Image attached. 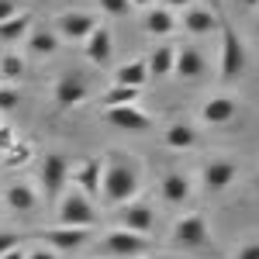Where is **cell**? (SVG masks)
<instances>
[{
    "mask_svg": "<svg viewBox=\"0 0 259 259\" xmlns=\"http://www.w3.org/2000/svg\"><path fill=\"white\" fill-rule=\"evenodd\" d=\"M142 190V169L135 156L128 152H111L104 156V180H100V197L107 207H124L139 197Z\"/></svg>",
    "mask_w": 259,
    "mask_h": 259,
    "instance_id": "1",
    "label": "cell"
},
{
    "mask_svg": "<svg viewBox=\"0 0 259 259\" xmlns=\"http://www.w3.org/2000/svg\"><path fill=\"white\" fill-rule=\"evenodd\" d=\"M218 28H221V52H218V76L221 80H239L249 66V49L242 35L235 31V24L228 18H218Z\"/></svg>",
    "mask_w": 259,
    "mask_h": 259,
    "instance_id": "2",
    "label": "cell"
},
{
    "mask_svg": "<svg viewBox=\"0 0 259 259\" xmlns=\"http://www.w3.org/2000/svg\"><path fill=\"white\" fill-rule=\"evenodd\" d=\"M56 214H59V225H66V228H90V232H94V225H97V207H94V200L87 197V194H80L76 187H69L59 197Z\"/></svg>",
    "mask_w": 259,
    "mask_h": 259,
    "instance_id": "3",
    "label": "cell"
},
{
    "mask_svg": "<svg viewBox=\"0 0 259 259\" xmlns=\"http://www.w3.org/2000/svg\"><path fill=\"white\" fill-rule=\"evenodd\" d=\"M69 159L62 152H49L41 159V190H45V200H59L66 194V183H69Z\"/></svg>",
    "mask_w": 259,
    "mask_h": 259,
    "instance_id": "4",
    "label": "cell"
},
{
    "mask_svg": "<svg viewBox=\"0 0 259 259\" xmlns=\"http://www.w3.org/2000/svg\"><path fill=\"white\" fill-rule=\"evenodd\" d=\"M173 242L183 249H207L211 245V228L204 214H180L173 225Z\"/></svg>",
    "mask_w": 259,
    "mask_h": 259,
    "instance_id": "5",
    "label": "cell"
},
{
    "mask_svg": "<svg viewBox=\"0 0 259 259\" xmlns=\"http://www.w3.org/2000/svg\"><path fill=\"white\" fill-rule=\"evenodd\" d=\"M104 121L118 132H128V135H145L152 132V114H145L139 104H124V107H107L104 111Z\"/></svg>",
    "mask_w": 259,
    "mask_h": 259,
    "instance_id": "6",
    "label": "cell"
},
{
    "mask_svg": "<svg viewBox=\"0 0 259 259\" xmlns=\"http://www.w3.org/2000/svg\"><path fill=\"white\" fill-rule=\"evenodd\" d=\"M100 249H104L107 256H118V259H139V256L149 252V242L142 239V235L124 232V228H111V232H104Z\"/></svg>",
    "mask_w": 259,
    "mask_h": 259,
    "instance_id": "7",
    "label": "cell"
},
{
    "mask_svg": "<svg viewBox=\"0 0 259 259\" xmlns=\"http://www.w3.org/2000/svg\"><path fill=\"white\" fill-rule=\"evenodd\" d=\"M87 94H90V87H87V80H83L76 69H66L59 80H56V87H52V100H56L59 111L80 107L83 100H87Z\"/></svg>",
    "mask_w": 259,
    "mask_h": 259,
    "instance_id": "8",
    "label": "cell"
},
{
    "mask_svg": "<svg viewBox=\"0 0 259 259\" xmlns=\"http://www.w3.org/2000/svg\"><path fill=\"white\" fill-rule=\"evenodd\" d=\"M35 239L45 242L52 252H76L83 242L90 239V228H66V225H52V228L35 232Z\"/></svg>",
    "mask_w": 259,
    "mask_h": 259,
    "instance_id": "9",
    "label": "cell"
},
{
    "mask_svg": "<svg viewBox=\"0 0 259 259\" xmlns=\"http://www.w3.org/2000/svg\"><path fill=\"white\" fill-rule=\"evenodd\" d=\"M94 28H97V18L90 11H62L56 18V35L66 41H87Z\"/></svg>",
    "mask_w": 259,
    "mask_h": 259,
    "instance_id": "10",
    "label": "cell"
},
{
    "mask_svg": "<svg viewBox=\"0 0 259 259\" xmlns=\"http://www.w3.org/2000/svg\"><path fill=\"white\" fill-rule=\"evenodd\" d=\"M118 214V228L124 232H132V235H149L152 232V225H156V214H152V207L149 204H142V200H132V204H124V207H114Z\"/></svg>",
    "mask_w": 259,
    "mask_h": 259,
    "instance_id": "11",
    "label": "cell"
},
{
    "mask_svg": "<svg viewBox=\"0 0 259 259\" xmlns=\"http://www.w3.org/2000/svg\"><path fill=\"white\" fill-rule=\"evenodd\" d=\"M69 180L76 183V190L87 194V197L94 200L100 197V180H104V159L100 156H87L83 162H76L73 169H69Z\"/></svg>",
    "mask_w": 259,
    "mask_h": 259,
    "instance_id": "12",
    "label": "cell"
},
{
    "mask_svg": "<svg viewBox=\"0 0 259 259\" xmlns=\"http://www.w3.org/2000/svg\"><path fill=\"white\" fill-rule=\"evenodd\" d=\"M207 73V59L197 45H177V62H173V76L180 80H200Z\"/></svg>",
    "mask_w": 259,
    "mask_h": 259,
    "instance_id": "13",
    "label": "cell"
},
{
    "mask_svg": "<svg viewBox=\"0 0 259 259\" xmlns=\"http://www.w3.org/2000/svg\"><path fill=\"white\" fill-rule=\"evenodd\" d=\"M235 114H239V104H235V97H228V94H214V97L204 100V107H200V121L204 124H214V128L235 121Z\"/></svg>",
    "mask_w": 259,
    "mask_h": 259,
    "instance_id": "14",
    "label": "cell"
},
{
    "mask_svg": "<svg viewBox=\"0 0 259 259\" xmlns=\"http://www.w3.org/2000/svg\"><path fill=\"white\" fill-rule=\"evenodd\" d=\"M235 177H239V166L232 159H225V156H218V159H211L204 166V187H207L211 194L228 190V187L235 183Z\"/></svg>",
    "mask_w": 259,
    "mask_h": 259,
    "instance_id": "15",
    "label": "cell"
},
{
    "mask_svg": "<svg viewBox=\"0 0 259 259\" xmlns=\"http://www.w3.org/2000/svg\"><path fill=\"white\" fill-rule=\"evenodd\" d=\"M87 59L94 62V66H107L111 62V56H114V35H111V28L107 24H97L94 31H90V38H87Z\"/></svg>",
    "mask_w": 259,
    "mask_h": 259,
    "instance_id": "16",
    "label": "cell"
},
{
    "mask_svg": "<svg viewBox=\"0 0 259 259\" xmlns=\"http://www.w3.org/2000/svg\"><path fill=\"white\" fill-rule=\"evenodd\" d=\"M4 204L14 211V214H31V211H38V190L31 187V183H11L7 190H4Z\"/></svg>",
    "mask_w": 259,
    "mask_h": 259,
    "instance_id": "17",
    "label": "cell"
},
{
    "mask_svg": "<svg viewBox=\"0 0 259 259\" xmlns=\"http://www.w3.org/2000/svg\"><path fill=\"white\" fill-rule=\"evenodd\" d=\"M190 194H194V183H190V177L187 173H166L159 183V197L169 204V207H180V204H187L190 200Z\"/></svg>",
    "mask_w": 259,
    "mask_h": 259,
    "instance_id": "18",
    "label": "cell"
},
{
    "mask_svg": "<svg viewBox=\"0 0 259 259\" xmlns=\"http://www.w3.org/2000/svg\"><path fill=\"white\" fill-rule=\"evenodd\" d=\"M142 28H145V35H152V38H166V35H173L180 28V21L173 11H166V7H149L145 11V21H142Z\"/></svg>",
    "mask_w": 259,
    "mask_h": 259,
    "instance_id": "19",
    "label": "cell"
},
{
    "mask_svg": "<svg viewBox=\"0 0 259 259\" xmlns=\"http://www.w3.org/2000/svg\"><path fill=\"white\" fill-rule=\"evenodd\" d=\"M180 24L187 28V35H211V31L218 28V14H214L211 7H200V4H190Z\"/></svg>",
    "mask_w": 259,
    "mask_h": 259,
    "instance_id": "20",
    "label": "cell"
},
{
    "mask_svg": "<svg viewBox=\"0 0 259 259\" xmlns=\"http://www.w3.org/2000/svg\"><path fill=\"white\" fill-rule=\"evenodd\" d=\"M145 83H149V66H145V59L121 62L118 69H114V76H111V87H135V90H142Z\"/></svg>",
    "mask_w": 259,
    "mask_h": 259,
    "instance_id": "21",
    "label": "cell"
},
{
    "mask_svg": "<svg viewBox=\"0 0 259 259\" xmlns=\"http://www.w3.org/2000/svg\"><path fill=\"white\" fill-rule=\"evenodd\" d=\"M31 14L28 11H21V14H14V18L0 21V45H18V41H24L28 35H31Z\"/></svg>",
    "mask_w": 259,
    "mask_h": 259,
    "instance_id": "22",
    "label": "cell"
},
{
    "mask_svg": "<svg viewBox=\"0 0 259 259\" xmlns=\"http://www.w3.org/2000/svg\"><path fill=\"white\" fill-rule=\"evenodd\" d=\"M162 142H166V149H173V152H187V149L197 145V132H194V124H187V121H173V124L162 132Z\"/></svg>",
    "mask_w": 259,
    "mask_h": 259,
    "instance_id": "23",
    "label": "cell"
},
{
    "mask_svg": "<svg viewBox=\"0 0 259 259\" xmlns=\"http://www.w3.org/2000/svg\"><path fill=\"white\" fill-rule=\"evenodd\" d=\"M173 62H177V45H156V49L145 56L149 80H152V76H173Z\"/></svg>",
    "mask_w": 259,
    "mask_h": 259,
    "instance_id": "24",
    "label": "cell"
},
{
    "mask_svg": "<svg viewBox=\"0 0 259 259\" xmlns=\"http://www.w3.org/2000/svg\"><path fill=\"white\" fill-rule=\"evenodd\" d=\"M24 41H28V49H31L35 56H41V59H45V56H52V52L59 49V35H56V31H49V28H38V31H31V35H28Z\"/></svg>",
    "mask_w": 259,
    "mask_h": 259,
    "instance_id": "25",
    "label": "cell"
},
{
    "mask_svg": "<svg viewBox=\"0 0 259 259\" xmlns=\"http://www.w3.org/2000/svg\"><path fill=\"white\" fill-rule=\"evenodd\" d=\"M21 76H24V59H21L18 52H4L0 56V80L7 83V87H14Z\"/></svg>",
    "mask_w": 259,
    "mask_h": 259,
    "instance_id": "26",
    "label": "cell"
},
{
    "mask_svg": "<svg viewBox=\"0 0 259 259\" xmlns=\"http://www.w3.org/2000/svg\"><path fill=\"white\" fill-rule=\"evenodd\" d=\"M139 94L142 90H135V87H111V90L100 97V104H104V111H107V107H124V104H135Z\"/></svg>",
    "mask_w": 259,
    "mask_h": 259,
    "instance_id": "27",
    "label": "cell"
},
{
    "mask_svg": "<svg viewBox=\"0 0 259 259\" xmlns=\"http://www.w3.org/2000/svg\"><path fill=\"white\" fill-rule=\"evenodd\" d=\"M28 159H31V142H14V145L4 152V166H7V169H18V166H24Z\"/></svg>",
    "mask_w": 259,
    "mask_h": 259,
    "instance_id": "28",
    "label": "cell"
},
{
    "mask_svg": "<svg viewBox=\"0 0 259 259\" xmlns=\"http://www.w3.org/2000/svg\"><path fill=\"white\" fill-rule=\"evenodd\" d=\"M97 7L107 18H124V14H132V4H128V0H97Z\"/></svg>",
    "mask_w": 259,
    "mask_h": 259,
    "instance_id": "29",
    "label": "cell"
},
{
    "mask_svg": "<svg viewBox=\"0 0 259 259\" xmlns=\"http://www.w3.org/2000/svg\"><path fill=\"white\" fill-rule=\"evenodd\" d=\"M21 104V90L18 87H0V111H14Z\"/></svg>",
    "mask_w": 259,
    "mask_h": 259,
    "instance_id": "30",
    "label": "cell"
},
{
    "mask_svg": "<svg viewBox=\"0 0 259 259\" xmlns=\"http://www.w3.org/2000/svg\"><path fill=\"white\" fill-rule=\"evenodd\" d=\"M21 242H24V239H21L18 232H0V256H7L11 249H18Z\"/></svg>",
    "mask_w": 259,
    "mask_h": 259,
    "instance_id": "31",
    "label": "cell"
},
{
    "mask_svg": "<svg viewBox=\"0 0 259 259\" xmlns=\"http://www.w3.org/2000/svg\"><path fill=\"white\" fill-rule=\"evenodd\" d=\"M24 7H21V0H0V21L14 18V14H21Z\"/></svg>",
    "mask_w": 259,
    "mask_h": 259,
    "instance_id": "32",
    "label": "cell"
},
{
    "mask_svg": "<svg viewBox=\"0 0 259 259\" xmlns=\"http://www.w3.org/2000/svg\"><path fill=\"white\" fill-rule=\"evenodd\" d=\"M235 259H259V242H242V249L235 252Z\"/></svg>",
    "mask_w": 259,
    "mask_h": 259,
    "instance_id": "33",
    "label": "cell"
},
{
    "mask_svg": "<svg viewBox=\"0 0 259 259\" xmlns=\"http://www.w3.org/2000/svg\"><path fill=\"white\" fill-rule=\"evenodd\" d=\"M14 142H18L14 128H4V124H0V156H4V152H7V149H11Z\"/></svg>",
    "mask_w": 259,
    "mask_h": 259,
    "instance_id": "34",
    "label": "cell"
},
{
    "mask_svg": "<svg viewBox=\"0 0 259 259\" xmlns=\"http://www.w3.org/2000/svg\"><path fill=\"white\" fill-rule=\"evenodd\" d=\"M28 259H59V252H52L49 245H41V249H31V252H28Z\"/></svg>",
    "mask_w": 259,
    "mask_h": 259,
    "instance_id": "35",
    "label": "cell"
},
{
    "mask_svg": "<svg viewBox=\"0 0 259 259\" xmlns=\"http://www.w3.org/2000/svg\"><path fill=\"white\" fill-rule=\"evenodd\" d=\"M194 0H159V7H166V11H187Z\"/></svg>",
    "mask_w": 259,
    "mask_h": 259,
    "instance_id": "36",
    "label": "cell"
},
{
    "mask_svg": "<svg viewBox=\"0 0 259 259\" xmlns=\"http://www.w3.org/2000/svg\"><path fill=\"white\" fill-rule=\"evenodd\" d=\"M0 259H28V252H24V245H18V249H11L7 256H0Z\"/></svg>",
    "mask_w": 259,
    "mask_h": 259,
    "instance_id": "37",
    "label": "cell"
},
{
    "mask_svg": "<svg viewBox=\"0 0 259 259\" xmlns=\"http://www.w3.org/2000/svg\"><path fill=\"white\" fill-rule=\"evenodd\" d=\"M128 4H132V7H142V11H149V7H152V0H128Z\"/></svg>",
    "mask_w": 259,
    "mask_h": 259,
    "instance_id": "38",
    "label": "cell"
},
{
    "mask_svg": "<svg viewBox=\"0 0 259 259\" xmlns=\"http://www.w3.org/2000/svg\"><path fill=\"white\" fill-rule=\"evenodd\" d=\"M242 4H245V7H259V0H242Z\"/></svg>",
    "mask_w": 259,
    "mask_h": 259,
    "instance_id": "39",
    "label": "cell"
},
{
    "mask_svg": "<svg viewBox=\"0 0 259 259\" xmlns=\"http://www.w3.org/2000/svg\"><path fill=\"white\" fill-rule=\"evenodd\" d=\"M256 31H259V21H256Z\"/></svg>",
    "mask_w": 259,
    "mask_h": 259,
    "instance_id": "40",
    "label": "cell"
}]
</instances>
